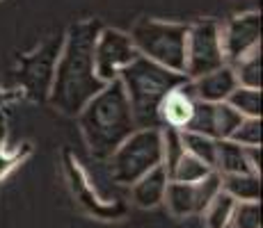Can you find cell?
<instances>
[{
	"instance_id": "1",
	"label": "cell",
	"mask_w": 263,
	"mask_h": 228,
	"mask_svg": "<svg viewBox=\"0 0 263 228\" xmlns=\"http://www.w3.org/2000/svg\"><path fill=\"white\" fill-rule=\"evenodd\" d=\"M99 21H80L69 28L50 85V103L62 114L78 116L92 96L103 89V80L94 71V42Z\"/></svg>"
},
{
	"instance_id": "2",
	"label": "cell",
	"mask_w": 263,
	"mask_h": 228,
	"mask_svg": "<svg viewBox=\"0 0 263 228\" xmlns=\"http://www.w3.org/2000/svg\"><path fill=\"white\" fill-rule=\"evenodd\" d=\"M78 123L85 144L96 160H108L121 141L138 130L119 78L105 82L103 89L85 103L78 112Z\"/></svg>"
},
{
	"instance_id": "3",
	"label": "cell",
	"mask_w": 263,
	"mask_h": 228,
	"mask_svg": "<svg viewBox=\"0 0 263 228\" xmlns=\"http://www.w3.org/2000/svg\"><path fill=\"white\" fill-rule=\"evenodd\" d=\"M188 80L185 73H176L160 64L151 62V59L138 57L121 69L119 82L124 85L126 98L130 103V112H133L135 126L138 128H160L158 121V105L172 89L183 85Z\"/></svg>"
},
{
	"instance_id": "4",
	"label": "cell",
	"mask_w": 263,
	"mask_h": 228,
	"mask_svg": "<svg viewBox=\"0 0 263 228\" xmlns=\"http://www.w3.org/2000/svg\"><path fill=\"white\" fill-rule=\"evenodd\" d=\"M163 164V130L138 128L108 158V171L117 185L130 187L138 178Z\"/></svg>"
},
{
	"instance_id": "5",
	"label": "cell",
	"mask_w": 263,
	"mask_h": 228,
	"mask_svg": "<svg viewBox=\"0 0 263 228\" xmlns=\"http://www.w3.org/2000/svg\"><path fill=\"white\" fill-rule=\"evenodd\" d=\"M135 48L142 57L160 67L185 73V39H188V25L142 18L130 30Z\"/></svg>"
},
{
	"instance_id": "6",
	"label": "cell",
	"mask_w": 263,
	"mask_h": 228,
	"mask_svg": "<svg viewBox=\"0 0 263 228\" xmlns=\"http://www.w3.org/2000/svg\"><path fill=\"white\" fill-rule=\"evenodd\" d=\"M220 30L222 25L213 18H201V21L188 25V39H185V75L188 80H195L227 64Z\"/></svg>"
},
{
	"instance_id": "7",
	"label": "cell",
	"mask_w": 263,
	"mask_h": 228,
	"mask_svg": "<svg viewBox=\"0 0 263 228\" xmlns=\"http://www.w3.org/2000/svg\"><path fill=\"white\" fill-rule=\"evenodd\" d=\"M138 55L130 34L115 28H101L94 42V71L103 82H112Z\"/></svg>"
},
{
	"instance_id": "8",
	"label": "cell",
	"mask_w": 263,
	"mask_h": 228,
	"mask_svg": "<svg viewBox=\"0 0 263 228\" xmlns=\"http://www.w3.org/2000/svg\"><path fill=\"white\" fill-rule=\"evenodd\" d=\"M227 64H236L247 53L261 48V14L247 12L234 16L220 30Z\"/></svg>"
},
{
	"instance_id": "9",
	"label": "cell",
	"mask_w": 263,
	"mask_h": 228,
	"mask_svg": "<svg viewBox=\"0 0 263 228\" xmlns=\"http://www.w3.org/2000/svg\"><path fill=\"white\" fill-rule=\"evenodd\" d=\"M67 178H69V187H71L73 196L78 199V203L85 208L92 217L96 219H103V221H115L121 219L126 215V205L121 201H108V199H101L96 194V190L92 187V182L87 180L85 171L78 167L71 155H67Z\"/></svg>"
},
{
	"instance_id": "10",
	"label": "cell",
	"mask_w": 263,
	"mask_h": 228,
	"mask_svg": "<svg viewBox=\"0 0 263 228\" xmlns=\"http://www.w3.org/2000/svg\"><path fill=\"white\" fill-rule=\"evenodd\" d=\"M195 94H192L190 80H185L183 85H179L176 89H172L158 105V121L160 128H176L183 130L188 126L192 110H195Z\"/></svg>"
},
{
	"instance_id": "11",
	"label": "cell",
	"mask_w": 263,
	"mask_h": 228,
	"mask_svg": "<svg viewBox=\"0 0 263 228\" xmlns=\"http://www.w3.org/2000/svg\"><path fill=\"white\" fill-rule=\"evenodd\" d=\"M190 85H192V94H195L197 100H204V103H224L231 91L238 87V80H236L231 64H222L220 69L209 71V73L190 80Z\"/></svg>"
},
{
	"instance_id": "12",
	"label": "cell",
	"mask_w": 263,
	"mask_h": 228,
	"mask_svg": "<svg viewBox=\"0 0 263 228\" xmlns=\"http://www.w3.org/2000/svg\"><path fill=\"white\" fill-rule=\"evenodd\" d=\"M167 182L170 176L165 171V167H156V169H151L149 174H144L142 178H138L130 185V201L138 208H144V210L160 205L165 190H167Z\"/></svg>"
},
{
	"instance_id": "13",
	"label": "cell",
	"mask_w": 263,
	"mask_h": 228,
	"mask_svg": "<svg viewBox=\"0 0 263 228\" xmlns=\"http://www.w3.org/2000/svg\"><path fill=\"white\" fill-rule=\"evenodd\" d=\"M213 169L222 176L231 174H254L247 160V149L231 139H217Z\"/></svg>"
},
{
	"instance_id": "14",
	"label": "cell",
	"mask_w": 263,
	"mask_h": 228,
	"mask_svg": "<svg viewBox=\"0 0 263 228\" xmlns=\"http://www.w3.org/2000/svg\"><path fill=\"white\" fill-rule=\"evenodd\" d=\"M163 203L167 205L170 215L179 217V219H185V217H190V215H197L195 185L170 180L167 190H165V196H163Z\"/></svg>"
},
{
	"instance_id": "15",
	"label": "cell",
	"mask_w": 263,
	"mask_h": 228,
	"mask_svg": "<svg viewBox=\"0 0 263 228\" xmlns=\"http://www.w3.org/2000/svg\"><path fill=\"white\" fill-rule=\"evenodd\" d=\"M222 190L236 201H261L259 174H231L222 176Z\"/></svg>"
},
{
	"instance_id": "16",
	"label": "cell",
	"mask_w": 263,
	"mask_h": 228,
	"mask_svg": "<svg viewBox=\"0 0 263 228\" xmlns=\"http://www.w3.org/2000/svg\"><path fill=\"white\" fill-rule=\"evenodd\" d=\"M236 203H238V201H236L234 196H229L224 190H220L213 199H211V203L201 210L204 226L206 228H229Z\"/></svg>"
},
{
	"instance_id": "17",
	"label": "cell",
	"mask_w": 263,
	"mask_h": 228,
	"mask_svg": "<svg viewBox=\"0 0 263 228\" xmlns=\"http://www.w3.org/2000/svg\"><path fill=\"white\" fill-rule=\"evenodd\" d=\"M211 171H213V167H209L204 160L195 158V155H190V153H183L179 160L174 162V167H172L170 180L195 185V182H199L201 178H206Z\"/></svg>"
},
{
	"instance_id": "18",
	"label": "cell",
	"mask_w": 263,
	"mask_h": 228,
	"mask_svg": "<svg viewBox=\"0 0 263 228\" xmlns=\"http://www.w3.org/2000/svg\"><path fill=\"white\" fill-rule=\"evenodd\" d=\"M181 133V144H183V151L195 158L204 160L209 167H213L215 162V146L217 139L201 133H190V130H179Z\"/></svg>"
},
{
	"instance_id": "19",
	"label": "cell",
	"mask_w": 263,
	"mask_h": 228,
	"mask_svg": "<svg viewBox=\"0 0 263 228\" xmlns=\"http://www.w3.org/2000/svg\"><path fill=\"white\" fill-rule=\"evenodd\" d=\"M227 103L236 110L242 116H254V119H261V89L254 87H242L238 85L234 91L229 94Z\"/></svg>"
},
{
	"instance_id": "20",
	"label": "cell",
	"mask_w": 263,
	"mask_h": 228,
	"mask_svg": "<svg viewBox=\"0 0 263 228\" xmlns=\"http://www.w3.org/2000/svg\"><path fill=\"white\" fill-rule=\"evenodd\" d=\"M234 67V73H236V80L242 87H254V89H261V48L252 50L247 53L245 57H240Z\"/></svg>"
},
{
	"instance_id": "21",
	"label": "cell",
	"mask_w": 263,
	"mask_h": 228,
	"mask_svg": "<svg viewBox=\"0 0 263 228\" xmlns=\"http://www.w3.org/2000/svg\"><path fill=\"white\" fill-rule=\"evenodd\" d=\"M245 119L238 114L229 103H215L213 108V128H215V139H229L231 133L240 126V121Z\"/></svg>"
},
{
	"instance_id": "22",
	"label": "cell",
	"mask_w": 263,
	"mask_h": 228,
	"mask_svg": "<svg viewBox=\"0 0 263 228\" xmlns=\"http://www.w3.org/2000/svg\"><path fill=\"white\" fill-rule=\"evenodd\" d=\"M229 228H261V203L259 201H238L231 215Z\"/></svg>"
},
{
	"instance_id": "23",
	"label": "cell",
	"mask_w": 263,
	"mask_h": 228,
	"mask_svg": "<svg viewBox=\"0 0 263 228\" xmlns=\"http://www.w3.org/2000/svg\"><path fill=\"white\" fill-rule=\"evenodd\" d=\"M229 139L236 141V144H240V146H245V149H250V146H261V119L245 116V119L240 121L238 128L231 133Z\"/></svg>"
},
{
	"instance_id": "24",
	"label": "cell",
	"mask_w": 263,
	"mask_h": 228,
	"mask_svg": "<svg viewBox=\"0 0 263 228\" xmlns=\"http://www.w3.org/2000/svg\"><path fill=\"white\" fill-rule=\"evenodd\" d=\"M222 190V174H217L213 169L206 178H201L199 182H195V196H197V215H201L206 205L211 203V199Z\"/></svg>"
},
{
	"instance_id": "25",
	"label": "cell",
	"mask_w": 263,
	"mask_h": 228,
	"mask_svg": "<svg viewBox=\"0 0 263 228\" xmlns=\"http://www.w3.org/2000/svg\"><path fill=\"white\" fill-rule=\"evenodd\" d=\"M183 144H181V133L176 128H165L163 130V167L165 171H172V167H174V162L183 155Z\"/></svg>"
},
{
	"instance_id": "26",
	"label": "cell",
	"mask_w": 263,
	"mask_h": 228,
	"mask_svg": "<svg viewBox=\"0 0 263 228\" xmlns=\"http://www.w3.org/2000/svg\"><path fill=\"white\" fill-rule=\"evenodd\" d=\"M28 153H30V146H23V151L21 149L7 151V149H5V144H3V139H0V178H5V176H7L14 167L21 164V160Z\"/></svg>"
}]
</instances>
